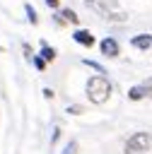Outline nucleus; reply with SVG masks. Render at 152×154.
Masks as SVG:
<instances>
[{
  "mask_svg": "<svg viewBox=\"0 0 152 154\" xmlns=\"http://www.w3.org/2000/svg\"><path fill=\"white\" fill-rule=\"evenodd\" d=\"M109 94H111V84H109L106 77L97 75V77H92L87 82V96H89L92 103H104L109 99Z\"/></svg>",
  "mask_w": 152,
  "mask_h": 154,
  "instance_id": "f257e3e1",
  "label": "nucleus"
},
{
  "mask_svg": "<svg viewBox=\"0 0 152 154\" xmlns=\"http://www.w3.org/2000/svg\"><path fill=\"white\" fill-rule=\"evenodd\" d=\"M147 149H152V135H147V132H135L125 142V152L128 154H142Z\"/></svg>",
  "mask_w": 152,
  "mask_h": 154,
  "instance_id": "f03ea898",
  "label": "nucleus"
},
{
  "mask_svg": "<svg viewBox=\"0 0 152 154\" xmlns=\"http://www.w3.org/2000/svg\"><path fill=\"white\" fill-rule=\"evenodd\" d=\"M99 48H101V53H104V55H109V58L118 55V43H116L113 38H104V41L99 43Z\"/></svg>",
  "mask_w": 152,
  "mask_h": 154,
  "instance_id": "7ed1b4c3",
  "label": "nucleus"
},
{
  "mask_svg": "<svg viewBox=\"0 0 152 154\" xmlns=\"http://www.w3.org/2000/svg\"><path fill=\"white\" fill-rule=\"evenodd\" d=\"M75 41L82 43V46H92V43H94V36H92L89 31H84V29H77V31H75Z\"/></svg>",
  "mask_w": 152,
  "mask_h": 154,
  "instance_id": "20e7f679",
  "label": "nucleus"
},
{
  "mask_svg": "<svg viewBox=\"0 0 152 154\" xmlns=\"http://www.w3.org/2000/svg\"><path fill=\"white\" fill-rule=\"evenodd\" d=\"M133 46H135V48H142V51H147V48L152 46V36H147V34H140V36H135V38H133Z\"/></svg>",
  "mask_w": 152,
  "mask_h": 154,
  "instance_id": "39448f33",
  "label": "nucleus"
},
{
  "mask_svg": "<svg viewBox=\"0 0 152 154\" xmlns=\"http://www.w3.org/2000/svg\"><path fill=\"white\" fill-rule=\"evenodd\" d=\"M128 96H130L133 101H138V99H142V96H147V89H145V84H140V87H133V89L128 91Z\"/></svg>",
  "mask_w": 152,
  "mask_h": 154,
  "instance_id": "423d86ee",
  "label": "nucleus"
},
{
  "mask_svg": "<svg viewBox=\"0 0 152 154\" xmlns=\"http://www.w3.org/2000/svg\"><path fill=\"white\" fill-rule=\"evenodd\" d=\"M60 14H63V22H70V24H77V22H80V17H77L72 10H63Z\"/></svg>",
  "mask_w": 152,
  "mask_h": 154,
  "instance_id": "0eeeda50",
  "label": "nucleus"
},
{
  "mask_svg": "<svg viewBox=\"0 0 152 154\" xmlns=\"http://www.w3.org/2000/svg\"><path fill=\"white\" fill-rule=\"evenodd\" d=\"M24 10H27V17H29V22H31V24H36V22H39V17H36V10H34L31 5H27Z\"/></svg>",
  "mask_w": 152,
  "mask_h": 154,
  "instance_id": "6e6552de",
  "label": "nucleus"
},
{
  "mask_svg": "<svg viewBox=\"0 0 152 154\" xmlns=\"http://www.w3.org/2000/svg\"><path fill=\"white\" fill-rule=\"evenodd\" d=\"M41 55H43L46 60H53V58H55V51L48 48V46H43V48H41Z\"/></svg>",
  "mask_w": 152,
  "mask_h": 154,
  "instance_id": "1a4fd4ad",
  "label": "nucleus"
},
{
  "mask_svg": "<svg viewBox=\"0 0 152 154\" xmlns=\"http://www.w3.org/2000/svg\"><path fill=\"white\" fill-rule=\"evenodd\" d=\"M63 154H77V142H70L68 147H65V152Z\"/></svg>",
  "mask_w": 152,
  "mask_h": 154,
  "instance_id": "9d476101",
  "label": "nucleus"
},
{
  "mask_svg": "<svg viewBox=\"0 0 152 154\" xmlns=\"http://www.w3.org/2000/svg\"><path fill=\"white\" fill-rule=\"evenodd\" d=\"M31 60H34V65H36L39 70H43V67H46V58H31Z\"/></svg>",
  "mask_w": 152,
  "mask_h": 154,
  "instance_id": "9b49d317",
  "label": "nucleus"
},
{
  "mask_svg": "<svg viewBox=\"0 0 152 154\" xmlns=\"http://www.w3.org/2000/svg\"><path fill=\"white\" fill-rule=\"evenodd\" d=\"M68 113H72V116H80V113H82V106H77V103H75V106H68Z\"/></svg>",
  "mask_w": 152,
  "mask_h": 154,
  "instance_id": "f8f14e48",
  "label": "nucleus"
},
{
  "mask_svg": "<svg viewBox=\"0 0 152 154\" xmlns=\"http://www.w3.org/2000/svg\"><path fill=\"white\" fill-rule=\"evenodd\" d=\"M84 63H87V65H89V67H94V70H97V72H104V67H101V65H97V63H92V60H84Z\"/></svg>",
  "mask_w": 152,
  "mask_h": 154,
  "instance_id": "ddd939ff",
  "label": "nucleus"
},
{
  "mask_svg": "<svg viewBox=\"0 0 152 154\" xmlns=\"http://www.w3.org/2000/svg\"><path fill=\"white\" fill-rule=\"evenodd\" d=\"M145 89H147V96H152V77L145 82Z\"/></svg>",
  "mask_w": 152,
  "mask_h": 154,
  "instance_id": "4468645a",
  "label": "nucleus"
},
{
  "mask_svg": "<svg viewBox=\"0 0 152 154\" xmlns=\"http://www.w3.org/2000/svg\"><path fill=\"white\" fill-rule=\"evenodd\" d=\"M43 96L46 99H53V89H43Z\"/></svg>",
  "mask_w": 152,
  "mask_h": 154,
  "instance_id": "2eb2a0df",
  "label": "nucleus"
},
{
  "mask_svg": "<svg viewBox=\"0 0 152 154\" xmlns=\"http://www.w3.org/2000/svg\"><path fill=\"white\" fill-rule=\"evenodd\" d=\"M46 5L48 7H58V0H46Z\"/></svg>",
  "mask_w": 152,
  "mask_h": 154,
  "instance_id": "dca6fc26",
  "label": "nucleus"
},
{
  "mask_svg": "<svg viewBox=\"0 0 152 154\" xmlns=\"http://www.w3.org/2000/svg\"><path fill=\"white\" fill-rule=\"evenodd\" d=\"M87 2H94V0H87Z\"/></svg>",
  "mask_w": 152,
  "mask_h": 154,
  "instance_id": "f3484780",
  "label": "nucleus"
}]
</instances>
